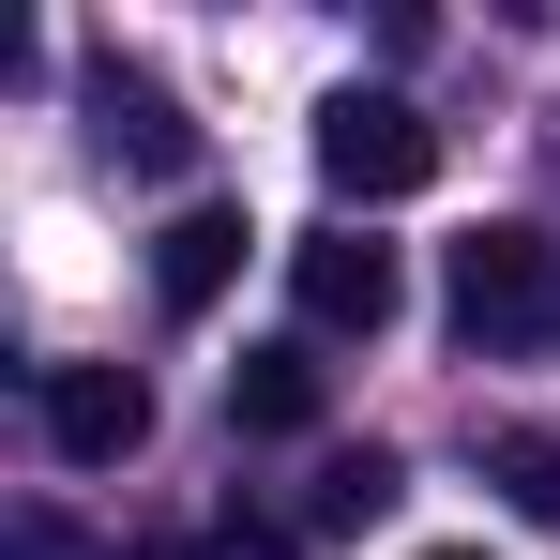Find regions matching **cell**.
<instances>
[{
    "instance_id": "ba28073f",
    "label": "cell",
    "mask_w": 560,
    "mask_h": 560,
    "mask_svg": "<svg viewBox=\"0 0 560 560\" xmlns=\"http://www.w3.org/2000/svg\"><path fill=\"white\" fill-rule=\"evenodd\" d=\"M394 500H409V469L378 455H318V485H303V530H378V515H394Z\"/></svg>"
},
{
    "instance_id": "30bf717a",
    "label": "cell",
    "mask_w": 560,
    "mask_h": 560,
    "mask_svg": "<svg viewBox=\"0 0 560 560\" xmlns=\"http://www.w3.org/2000/svg\"><path fill=\"white\" fill-rule=\"evenodd\" d=\"M212 560H303V546H288L273 515H228V530H212Z\"/></svg>"
},
{
    "instance_id": "5b68a950",
    "label": "cell",
    "mask_w": 560,
    "mask_h": 560,
    "mask_svg": "<svg viewBox=\"0 0 560 560\" xmlns=\"http://www.w3.org/2000/svg\"><path fill=\"white\" fill-rule=\"evenodd\" d=\"M92 137L121 152V167H152V183H183L197 167V121L167 77H137V61H92Z\"/></svg>"
},
{
    "instance_id": "277c9868",
    "label": "cell",
    "mask_w": 560,
    "mask_h": 560,
    "mask_svg": "<svg viewBox=\"0 0 560 560\" xmlns=\"http://www.w3.org/2000/svg\"><path fill=\"white\" fill-rule=\"evenodd\" d=\"M288 288H303V318H318V334H394V303H409L394 243H364V228H318V243H288Z\"/></svg>"
},
{
    "instance_id": "52a82bcc",
    "label": "cell",
    "mask_w": 560,
    "mask_h": 560,
    "mask_svg": "<svg viewBox=\"0 0 560 560\" xmlns=\"http://www.w3.org/2000/svg\"><path fill=\"white\" fill-rule=\"evenodd\" d=\"M318 394H334L318 349H243V364H228V424H243V440H303Z\"/></svg>"
},
{
    "instance_id": "9c48e42d",
    "label": "cell",
    "mask_w": 560,
    "mask_h": 560,
    "mask_svg": "<svg viewBox=\"0 0 560 560\" xmlns=\"http://www.w3.org/2000/svg\"><path fill=\"white\" fill-rule=\"evenodd\" d=\"M485 485H500L530 530H560V440L546 424H485Z\"/></svg>"
},
{
    "instance_id": "7a4b0ae2",
    "label": "cell",
    "mask_w": 560,
    "mask_h": 560,
    "mask_svg": "<svg viewBox=\"0 0 560 560\" xmlns=\"http://www.w3.org/2000/svg\"><path fill=\"white\" fill-rule=\"evenodd\" d=\"M318 183L349 197V212L424 197V183H440V121H424L409 92H334V106H318Z\"/></svg>"
},
{
    "instance_id": "7c38bea8",
    "label": "cell",
    "mask_w": 560,
    "mask_h": 560,
    "mask_svg": "<svg viewBox=\"0 0 560 560\" xmlns=\"http://www.w3.org/2000/svg\"><path fill=\"white\" fill-rule=\"evenodd\" d=\"M424 560H485V546H424Z\"/></svg>"
},
{
    "instance_id": "6da1fadb",
    "label": "cell",
    "mask_w": 560,
    "mask_h": 560,
    "mask_svg": "<svg viewBox=\"0 0 560 560\" xmlns=\"http://www.w3.org/2000/svg\"><path fill=\"white\" fill-rule=\"evenodd\" d=\"M440 288H455L469 349H500V364H546L560 349V228H469Z\"/></svg>"
},
{
    "instance_id": "3957f363",
    "label": "cell",
    "mask_w": 560,
    "mask_h": 560,
    "mask_svg": "<svg viewBox=\"0 0 560 560\" xmlns=\"http://www.w3.org/2000/svg\"><path fill=\"white\" fill-rule=\"evenodd\" d=\"M31 409H46V455L61 469H121L137 440H152V378L137 364H46Z\"/></svg>"
},
{
    "instance_id": "8fae6325",
    "label": "cell",
    "mask_w": 560,
    "mask_h": 560,
    "mask_svg": "<svg viewBox=\"0 0 560 560\" xmlns=\"http://www.w3.org/2000/svg\"><path fill=\"white\" fill-rule=\"evenodd\" d=\"M15 560H77V530L61 515H15Z\"/></svg>"
},
{
    "instance_id": "8992f818",
    "label": "cell",
    "mask_w": 560,
    "mask_h": 560,
    "mask_svg": "<svg viewBox=\"0 0 560 560\" xmlns=\"http://www.w3.org/2000/svg\"><path fill=\"white\" fill-rule=\"evenodd\" d=\"M243 243H258V228H243L228 197L167 212V243H152V288H167V318H212V303H228V273H243Z\"/></svg>"
}]
</instances>
